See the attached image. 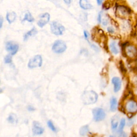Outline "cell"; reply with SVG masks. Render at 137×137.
<instances>
[{"label":"cell","mask_w":137,"mask_h":137,"mask_svg":"<svg viewBox=\"0 0 137 137\" xmlns=\"http://www.w3.org/2000/svg\"><path fill=\"white\" fill-rule=\"evenodd\" d=\"M98 95L93 91H87L83 93L82 95V100L84 104L89 105L94 104L97 101Z\"/></svg>","instance_id":"obj_1"},{"label":"cell","mask_w":137,"mask_h":137,"mask_svg":"<svg viewBox=\"0 0 137 137\" xmlns=\"http://www.w3.org/2000/svg\"><path fill=\"white\" fill-rule=\"evenodd\" d=\"M50 30L52 33L56 36L62 35L65 31V27L61 24L56 21H53L50 24Z\"/></svg>","instance_id":"obj_2"},{"label":"cell","mask_w":137,"mask_h":137,"mask_svg":"<svg viewBox=\"0 0 137 137\" xmlns=\"http://www.w3.org/2000/svg\"><path fill=\"white\" fill-rule=\"evenodd\" d=\"M66 48H67V46L65 42L58 40H56L54 43L52 47V50L55 53L61 54L64 52Z\"/></svg>","instance_id":"obj_3"},{"label":"cell","mask_w":137,"mask_h":137,"mask_svg":"<svg viewBox=\"0 0 137 137\" xmlns=\"http://www.w3.org/2000/svg\"><path fill=\"white\" fill-rule=\"evenodd\" d=\"M43 64V58L40 55H37L31 58L28 63V67L33 69L41 66Z\"/></svg>","instance_id":"obj_4"},{"label":"cell","mask_w":137,"mask_h":137,"mask_svg":"<svg viewBox=\"0 0 137 137\" xmlns=\"http://www.w3.org/2000/svg\"><path fill=\"white\" fill-rule=\"evenodd\" d=\"M92 112L94 120L96 122L102 121L106 117V113L102 108H96L94 109Z\"/></svg>","instance_id":"obj_5"},{"label":"cell","mask_w":137,"mask_h":137,"mask_svg":"<svg viewBox=\"0 0 137 137\" xmlns=\"http://www.w3.org/2000/svg\"><path fill=\"white\" fill-rule=\"evenodd\" d=\"M125 108L129 114L136 113L137 112V102L133 100H129L126 102Z\"/></svg>","instance_id":"obj_6"},{"label":"cell","mask_w":137,"mask_h":137,"mask_svg":"<svg viewBox=\"0 0 137 137\" xmlns=\"http://www.w3.org/2000/svg\"><path fill=\"white\" fill-rule=\"evenodd\" d=\"M5 49L7 51L10 52V54L14 55L17 53L18 50L19 45L17 44L13 43L12 41H9L7 42L6 44Z\"/></svg>","instance_id":"obj_7"},{"label":"cell","mask_w":137,"mask_h":137,"mask_svg":"<svg viewBox=\"0 0 137 137\" xmlns=\"http://www.w3.org/2000/svg\"><path fill=\"white\" fill-rule=\"evenodd\" d=\"M50 20V15L48 13H45L40 16V20L38 21V25L40 27H43Z\"/></svg>","instance_id":"obj_8"},{"label":"cell","mask_w":137,"mask_h":137,"mask_svg":"<svg viewBox=\"0 0 137 137\" xmlns=\"http://www.w3.org/2000/svg\"><path fill=\"white\" fill-rule=\"evenodd\" d=\"M125 53L128 57L133 58L137 55V49L133 45H129L125 48Z\"/></svg>","instance_id":"obj_9"},{"label":"cell","mask_w":137,"mask_h":137,"mask_svg":"<svg viewBox=\"0 0 137 137\" xmlns=\"http://www.w3.org/2000/svg\"><path fill=\"white\" fill-rule=\"evenodd\" d=\"M32 131L34 135H42L44 132V129L39 123L38 122H33Z\"/></svg>","instance_id":"obj_10"},{"label":"cell","mask_w":137,"mask_h":137,"mask_svg":"<svg viewBox=\"0 0 137 137\" xmlns=\"http://www.w3.org/2000/svg\"><path fill=\"white\" fill-rule=\"evenodd\" d=\"M112 83L114 85V90L115 92H118L121 90L122 86V82L120 78L115 77L112 79Z\"/></svg>","instance_id":"obj_11"},{"label":"cell","mask_w":137,"mask_h":137,"mask_svg":"<svg viewBox=\"0 0 137 137\" xmlns=\"http://www.w3.org/2000/svg\"><path fill=\"white\" fill-rule=\"evenodd\" d=\"M116 13L117 15L121 17H124L127 16L129 14V10L124 6H119L117 8Z\"/></svg>","instance_id":"obj_12"},{"label":"cell","mask_w":137,"mask_h":137,"mask_svg":"<svg viewBox=\"0 0 137 137\" xmlns=\"http://www.w3.org/2000/svg\"><path fill=\"white\" fill-rule=\"evenodd\" d=\"M79 4L81 8L84 10H88L93 8V5L87 0H81L79 1Z\"/></svg>","instance_id":"obj_13"},{"label":"cell","mask_w":137,"mask_h":137,"mask_svg":"<svg viewBox=\"0 0 137 137\" xmlns=\"http://www.w3.org/2000/svg\"><path fill=\"white\" fill-rule=\"evenodd\" d=\"M38 32L36 28L35 27H33L30 31L28 32H27L25 35H24V40L26 41L30 37L36 36V35L38 33Z\"/></svg>","instance_id":"obj_14"},{"label":"cell","mask_w":137,"mask_h":137,"mask_svg":"<svg viewBox=\"0 0 137 137\" xmlns=\"http://www.w3.org/2000/svg\"><path fill=\"white\" fill-rule=\"evenodd\" d=\"M126 125V119L124 118H122L121 121L120 123H119V124L118 126V128L117 129V135L118 136L120 135L123 132V130L125 128V126Z\"/></svg>","instance_id":"obj_15"},{"label":"cell","mask_w":137,"mask_h":137,"mask_svg":"<svg viewBox=\"0 0 137 137\" xmlns=\"http://www.w3.org/2000/svg\"><path fill=\"white\" fill-rule=\"evenodd\" d=\"M111 128L112 130L114 132H116L117 131V129L118 128V124H119V121H118V117L117 116H115L111 119Z\"/></svg>","instance_id":"obj_16"},{"label":"cell","mask_w":137,"mask_h":137,"mask_svg":"<svg viewBox=\"0 0 137 137\" xmlns=\"http://www.w3.org/2000/svg\"><path fill=\"white\" fill-rule=\"evenodd\" d=\"M16 17H17L16 13L15 12L12 11V12L7 13L6 18L9 24H11L16 20Z\"/></svg>","instance_id":"obj_17"},{"label":"cell","mask_w":137,"mask_h":137,"mask_svg":"<svg viewBox=\"0 0 137 137\" xmlns=\"http://www.w3.org/2000/svg\"><path fill=\"white\" fill-rule=\"evenodd\" d=\"M110 49L111 52L112 54H114L115 55H117L119 52V48L118 47V46L117 43H116L115 41H112L111 43L110 44Z\"/></svg>","instance_id":"obj_18"},{"label":"cell","mask_w":137,"mask_h":137,"mask_svg":"<svg viewBox=\"0 0 137 137\" xmlns=\"http://www.w3.org/2000/svg\"><path fill=\"white\" fill-rule=\"evenodd\" d=\"M110 110L112 112H115L117 108V100L115 97H112L110 102Z\"/></svg>","instance_id":"obj_19"},{"label":"cell","mask_w":137,"mask_h":137,"mask_svg":"<svg viewBox=\"0 0 137 137\" xmlns=\"http://www.w3.org/2000/svg\"><path fill=\"white\" fill-rule=\"evenodd\" d=\"M25 20H27L29 22L32 23L34 21V18H33V17L31 15V13L30 12H27L25 14V16L24 17V19H23V21Z\"/></svg>","instance_id":"obj_20"},{"label":"cell","mask_w":137,"mask_h":137,"mask_svg":"<svg viewBox=\"0 0 137 137\" xmlns=\"http://www.w3.org/2000/svg\"><path fill=\"white\" fill-rule=\"evenodd\" d=\"M89 131V128L88 125H85L83 126L80 130V134L82 136H86Z\"/></svg>","instance_id":"obj_21"},{"label":"cell","mask_w":137,"mask_h":137,"mask_svg":"<svg viewBox=\"0 0 137 137\" xmlns=\"http://www.w3.org/2000/svg\"><path fill=\"white\" fill-rule=\"evenodd\" d=\"M47 124H48V125L49 126V128H50V129L51 130V131H52L53 132H56V129L55 128V126H54L53 123L52 122V121H49L48 122H47Z\"/></svg>","instance_id":"obj_22"},{"label":"cell","mask_w":137,"mask_h":137,"mask_svg":"<svg viewBox=\"0 0 137 137\" xmlns=\"http://www.w3.org/2000/svg\"><path fill=\"white\" fill-rule=\"evenodd\" d=\"M8 121L10 122L13 123L15 122L16 121V116L14 114H11L10 115L8 118Z\"/></svg>","instance_id":"obj_23"},{"label":"cell","mask_w":137,"mask_h":137,"mask_svg":"<svg viewBox=\"0 0 137 137\" xmlns=\"http://www.w3.org/2000/svg\"><path fill=\"white\" fill-rule=\"evenodd\" d=\"M4 62L6 64H9L12 62V56L11 55H6L4 58Z\"/></svg>","instance_id":"obj_24"},{"label":"cell","mask_w":137,"mask_h":137,"mask_svg":"<svg viewBox=\"0 0 137 137\" xmlns=\"http://www.w3.org/2000/svg\"><path fill=\"white\" fill-rule=\"evenodd\" d=\"M103 8L105 9H108L110 7V4L109 3V2L106 1L103 4Z\"/></svg>","instance_id":"obj_25"},{"label":"cell","mask_w":137,"mask_h":137,"mask_svg":"<svg viewBox=\"0 0 137 137\" xmlns=\"http://www.w3.org/2000/svg\"><path fill=\"white\" fill-rule=\"evenodd\" d=\"M107 30L110 33H114V32H115V30L111 26H110V27H108L107 28Z\"/></svg>","instance_id":"obj_26"},{"label":"cell","mask_w":137,"mask_h":137,"mask_svg":"<svg viewBox=\"0 0 137 137\" xmlns=\"http://www.w3.org/2000/svg\"><path fill=\"white\" fill-rule=\"evenodd\" d=\"M84 36H85V38L86 39L89 41V40H88V38H89V37H90V34L87 31H84Z\"/></svg>","instance_id":"obj_27"},{"label":"cell","mask_w":137,"mask_h":137,"mask_svg":"<svg viewBox=\"0 0 137 137\" xmlns=\"http://www.w3.org/2000/svg\"><path fill=\"white\" fill-rule=\"evenodd\" d=\"M90 45H91V47H92V48L93 49H94L95 51H96V52H97L98 51H99V48H98L96 46L93 45V44H90Z\"/></svg>","instance_id":"obj_28"},{"label":"cell","mask_w":137,"mask_h":137,"mask_svg":"<svg viewBox=\"0 0 137 137\" xmlns=\"http://www.w3.org/2000/svg\"><path fill=\"white\" fill-rule=\"evenodd\" d=\"M119 137H128V134L125 132H123L119 136Z\"/></svg>","instance_id":"obj_29"},{"label":"cell","mask_w":137,"mask_h":137,"mask_svg":"<svg viewBox=\"0 0 137 137\" xmlns=\"http://www.w3.org/2000/svg\"><path fill=\"white\" fill-rule=\"evenodd\" d=\"M3 19L2 16L0 17V28H2L3 25Z\"/></svg>","instance_id":"obj_30"},{"label":"cell","mask_w":137,"mask_h":137,"mask_svg":"<svg viewBox=\"0 0 137 137\" xmlns=\"http://www.w3.org/2000/svg\"><path fill=\"white\" fill-rule=\"evenodd\" d=\"M98 21L99 23L101 22V12H100L98 15Z\"/></svg>","instance_id":"obj_31"},{"label":"cell","mask_w":137,"mask_h":137,"mask_svg":"<svg viewBox=\"0 0 137 137\" xmlns=\"http://www.w3.org/2000/svg\"><path fill=\"white\" fill-rule=\"evenodd\" d=\"M28 110L29 111H33L35 110V109L32 106H29L28 107Z\"/></svg>","instance_id":"obj_32"},{"label":"cell","mask_w":137,"mask_h":137,"mask_svg":"<svg viewBox=\"0 0 137 137\" xmlns=\"http://www.w3.org/2000/svg\"><path fill=\"white\" fill-rule=\"evenodd\" d=\"M133 82L135 83V84L137 85V75L135 77L134 79H133Z\"/></svg>","instance_id":"obj_33"},{"label":"cell","mask_w":137,"mask_h":137,"mask_svg":"<svg viewBox=\"0 0 137 137\" xmlns=\"http://www.w3.org/2000/svg\"><path fill=\"white\" fill-rule=\"evenodd\" d=\"M102 2H103V1H101V0H97V3L98 5H101L102 3Z\"/></svg>","instance_id":"obj_34"},{"label":"cell","mask_w":137,"mask_h":137,"mask_svg":"<svg viewBox=\"0 0 137 137\" xmlns=\"http://www.w3.org/2000/svg\"><path fill=\"white\" fill-rule=\"evenodd\" d=\"M107 24H108V22L107 21H106V20H104V22H103V24L104 25V26H106L107 25Z\"/></svg>","instance_id":"obj_35"},{"label":"cell","mask_w":137,"mask_h":137,"mask_svg":"<svg viewBox=\"0 0 137 137\" xmlns=\"http://www.w3.org/2000/svg\"><path fill=\"white\" fill-rule=\"evenodd\" d=\"M64 2L66 3V4H70V3L71 2V1H64Z\"/></svg>","instance_id":"obj_36"},{"label":"cell","mask_w":137,"mask_h":137,"mask_svg":"<svg viewBox=\"0 0 137 137\" xmlns=\"http://www.w3.org/2000/svg\"><path fill=\"white\" fill-rule=\"evenodd\" d=\"M135 92H136V94L137 95V89H136V90Z\"/></svg>","instance_id":"obj_37"},{"label":"cell","mask_w":137,"mask_h":137,"mask_svg":"<svg viewBox=\"0 0 137 137\" xmlns=\"http://www.w3.org/2000/svg\"></svg>","instance_id":"obj_38"},{"label":"cell","mask_w":137,"mask_h":137,"mask_svg":"<svg viewBox=\"0 0 137 137\" xmlns=\"http://www.w3.org/2000/svg\"></svg>","instance_id":"obj_39"}]
</instances>
